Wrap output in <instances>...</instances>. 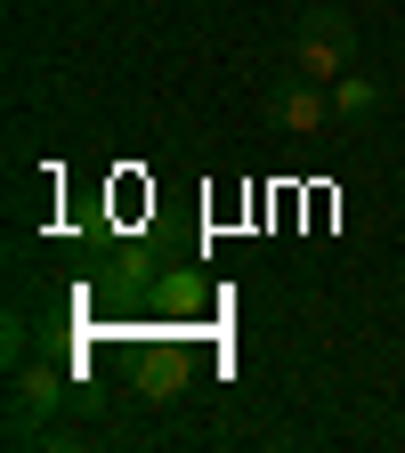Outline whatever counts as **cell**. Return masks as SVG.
<instances>
[{
	"label": "cell",
	"mask_w": 405,
	"mask_h": 453,
	"mask_svg": "<svg viewBox=\"0 0 405 453\" xmlns=\"http://www.w3.org/2000/svg\"><path fill=\"white\" fill-rule=\"evenodd\" d=\"M292 73H308V81H340V73H357V25H349V9H300V25H292Z\"/></svg>",
	"instance_id": "obj_1"
},
{
	"label": "cell",
	"mask_w": 405,
	"mask_h": 453,
	"mask_svg": "<svg viewBox=\"0 0 405 453\" xmlns=\"http://www.w3.org/2000/svg\"><path fill=\"white\" fill-rule=\"evenodd\" d=\"M57 405H66V365L49 357H25L17 365V396H9V445H41Z\"/></svg>",
	"instance_id": "obj_2"
},
{
	"label": "cell",
	"mask_w": 405,
	"mask_h": 453,
	"mask_svg": "<svg viewBox=\"0 0 405 453\" xmlns=\"http://www.w3.org/2000/svg\"><path fill=\"white\" fill-rule=\"evenodd\" d=\"M268 122H276L284 138H316V130L332 122V81H308V73L276 81V89H268Z\"/></svg>",
	"instance_id": "obj_3"
},
{
	"label": "cell",
	"mask_w": 405,
	"mask_h": 453,
	"mask_svg": "<svg viewBox=\"0 0 405 453\" xmlns=\"http://www.w3.org/2000/svg\"><path fill=\"white\" fill-rule=\"evenodd\" d=\"M381 113V81L373 73H340L332 81V122H373Z\"/></svg>",
	"instance_id": "obj_4"
},
{
	"label": "cell",
	"mask_w": 405,
	"mask_h": 453,
	"mask_svg": "<svg viewBox=\"0 0 405 453\" xmlns=\"http://www.w3.org/2000/svg\"><path fill=\"white\" fill-rule=\"evenodd\" d=\"M25 340H33V324H25V308H9L0 316V357H9V372L25 365Z\"/></svg>",
	"instance_id": "obj_5"
}]
</instances>
